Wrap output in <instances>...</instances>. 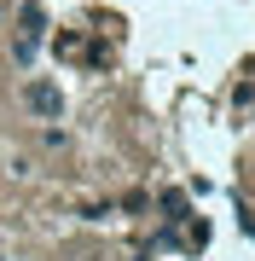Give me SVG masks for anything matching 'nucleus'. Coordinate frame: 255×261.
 Masks as SVG:
<instances>
[{"instance_id": "f03ea898", "label": "nucleus", "mask_w": 255, "mask_h": 261, "mask_svg": "<svg viewBox=\"0 0 255 261\" xmlns=\"http://www.w3.org/2000/svg\"><path fill=\"white\" fill-rule=\"evenodd\" d=\"M23 105H29L35 116H58V111H64V99H58L52 82H29V87H23Z\"/></svg>"}, {"instance_id": "f257e3e1", "label": "nucleus", "mask_w": 255, "mask_h": 261, "mask_svg": "<svg viewBox=\"0 0 255 261\" xmlns=\"http://www.w3.org/2000/svg\"><path fill=\"white\" fill-rule=\"evenodd\" d=\"M41 29H47V18H41V6H29L18 18V64H29L41 53Z\"/></svg>"}, {"instance_id": "7ed1b4c3", "label": "nucleus", "mask_w": 255, "mask_h": 261, "mask_svg": "<svg viewBox=\"0 0 255 261\" xmlns=\"http://www.w3.org/2000/svg\"><path fill=\"white\" fill-rule=\"evenodd\" d=\"M162 215H168V221H180V215H186V197H180V192H162Z\"/></svg>"}, {"instance_id": "20e7f679", "label": "nucleus", "mask_w": 255, "mask_h": 261, "mask_svg": "<svg viewBox=\"0 0 255 261\" xmlns=\"http://www.w3.org/2000/svg\"><path fill=\"white\" fill-rule=\"evenodd\" d=\"M52 47H58V53H64V58H76V53H81V35H58V41H52Z\"/></svg>"}]
</instances>
